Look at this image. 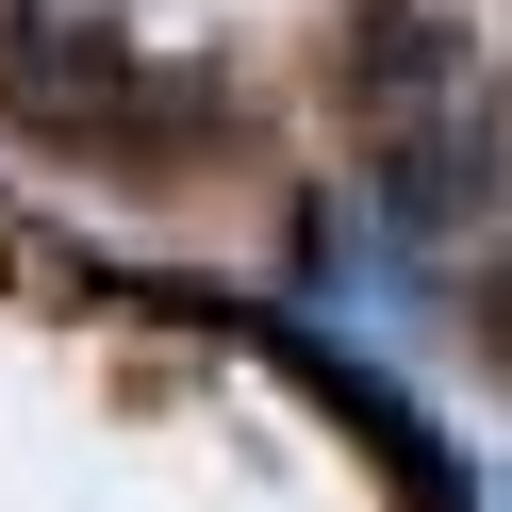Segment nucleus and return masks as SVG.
I'll use <instances>...</instances> for the list:
<instances>
[{
    "label": "nucleus",
    "mask_w": 512,
    "mask_h": 512,
    "mask_svg": "<svg viewBox=\"0 0 512 512\" xmlns=\"http://www.w3.org/2000/svg\"><path fill=\"white\" fill-rule=\"evenodd\" d=\"M0 100H17V116H50V133H100L116 166H149V149H166L182 116H199V100H182V83H149V67H116V50H83V67H67V50H50V67H34V34H17V17H0Z\"/></svg>",
    "instance_id": "1"
}]
</instances>
